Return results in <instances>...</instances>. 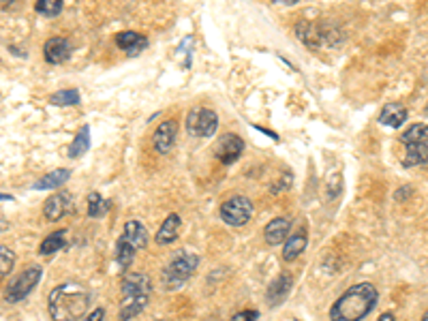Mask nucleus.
<instances>
[{
	"label": "nucleus",
	"instance_id": "obj_27",
	"mask_svg": "<svg viewBox=\"0 0 428 321\" xmlns=\"http://www.w3.org/2000/svg\"><path fill=\"white\" fill-rule=\"evenodd\" d=\"M13 265H15V253L9 250L6 246H0V278L9 276Z\"/></svg>",
	"mask_w": 428,
	"mask_h": 321
},
{
	"label": "nucleus",
	"instance_id": "obj_20",
	"mask_svg": "<svg viewBox=\"0 0 428 321\" xmlns=\"http://www.w3.org/2000/svg\"><path fill=\"white\" fill-rule=\"evenodd\" d=\"M68 175H71V171H68V169H56V171H51V173L43 175L41 180H36V182H34V188H36V190L58 188L60 184H64V182L68 180Z\"/></svg>",
	"mask_w": 428,
	"mask_h": 321
},
{
	"label": "nucleus",
	"instance_id": "obj_14",
	"mask_svg": "<svg viewBox=\"0 0 428 321\" xmlns=\"http://www.w3.org/2000/svg\"><path fill=\"white\" fill-rule=\"evenodd\" d=\"M116 45L122 51H126L128 56H137L139 51L146 49L148 41L139 32H120V34H116Z\"/></svg>",
	"mask_w": 428,
	"mask_h": 321
},
{
	"label": "nucleus",
	"instance_id": "obj_24",
	"mask_svg": "<svg viewBox=\"0 0 428 321\" xmlns=\"http://www.w3.org/2000/svg\"><path fill=\"white\" fill-rule=\"evenodd\" d=\"M49 103L56 107H68V105H77L79 103V92L68 88V90H60L56 94L49 96Z\"/></svg>",
	"mask_w": 428,
	"mask_h": 321
},
{
	"label": "nucleus",
	"instance_id": "obj_19",
	"mask_svg": "<svg viewBox=\"0 0 428 321\" xmlns=\"http://www.w3.org/2000/svg\"><path fill=\"white\" fill-rule=\"evenodd\" d=\"M178 229H180V216L178 214H169L163 220L160 229L156 231V242L158 244H171L178 238Z\"/></svg>",
	"mask_w": 428,
	"mask_h": 321
},
{
	"label": "nucleus",
	"instance_id": "obj_23",
	"mask_svg": "<svg viewBox=\"0 0 428 321\" xmlns=\"http://www.w3.org/2000/svg\"><path fill=\"white\" fill-rule=\"evenodd\" d=\"M64 244H66V231H64V229H62V231H54V233H49V235L41 242L39 253H41V255H54V253L60 250Z\"/></svg>",
	"mask_w": 428,
	"mask_h": 321
},
{
	"label": "nucleus",
	"instance_id": "obj_16",
	"mask_svg": "<svg viewBox=\"0 0 428 321\" xmlns=\"http://www.w3.org/2000/svg\"><path fill=\"white\" fill-rule=\"evenodd\" d=\"M135 250H139V248H146V244H148V231H146V227L139 223V220H126V225H124V235H122Z\"/></svg>",
	"mask_w": 428,
	"mask_h": 321
},
{
	"label": "nucleus",
	"instance_id": "obj_10",
	"mask_svg": "<svg viewBox=\"0 0 428 321\" xmlns=\"http://www.w3.org/2000/svg\"><path fill=\"white\" fill-rule=\"evenodd\" d=\"M73 208V199L68 193L60 190L56 195H51L45 203H43V214L47 220H60L62 216H66Z\"/></svg>",
	"mask_w": 428,
	"mask_h": 321
},
{
	"label": "nucleus",
	"instance_id": "obj_29",
	"mask_svg": "<svg viewBox=\"0 0 428 321\" xmlns=\"http://www.w3.org/2000/svg\"><path fill=\"white\" fill-rule=\"evenodd\" d=\"M257 310H240V312H235L229 321H257Z\"/></svg>",
	"mask_w": 428,
	"mask_h": 321
},
{
	"label": "nucleus",
	"instance_id": "obj_30",
	"mask_svg": "<svg viewBox=\"0 0 428 321\" xmlns=\"http://www.w3.org/2000/svg\"><path fill=\"white\" fill-rule=\"evenodd\" d=\"M103 317H105V310L103 308H94L83 321H103Z\"/></svg>",
	"mask_w": 428,
	"mask_h": 321
},
{
	"label": "nucleus",
	"instance_id": "obj_22",
	"mask_svg": "<svg viewBox=\"0 0 428 321\" xmlns=\"http://www.w3.org/2000/svg\"><path fill=\"white\" fill-rule=\"evenodd\" d=\"M88 148H90V128L81 126L79 133L75 135L73 143L68 146V156L71 158H79V156H83L88 152Z\"/></svg>",
	"mask_w": 428,
	"mask_h": 321
},
{
	"label": "nucleus",
	"instance_id": "obj_1",
	"mask_svg": "<svg viewBox=\"0 0 428 321\" xmlns=\"http://www.w3.org/2000/svg\"><path fill=\"white\" fill-rule=\"evenodd\" d=\"M379 300L377 287L370 282H357L349 287L330 308L332 321H364Z\"/></svg>",
	"mask_w": 428,
	"mask_h": 321
},
{
	"label": "nucleus",
	"instance_id": "obj_25",
	"mask_svg": "<svg viewBox=\"0 0 428 321\" xmlns=\"http://www.w3.org/2000/svg\"><path fill=\"white\" fill-rule=\"evenodd\" d=\"M109 210V201H105L98 193H90L88 195V216L98 218Z\"/></svg>",
	"mask_w": 428,
	"mask_h": 321
},
{
	"label": "nucleus",
	"instance_id": "obj_5",
	"mask_svg": "<svg viewBox=\"0 0 428 321\" xmlns=\"http://www.w3.org/2000/svg\"><path fill=\"white\" fill-rule=\"evenodd\" d=\"M41 274H43L41 268H39V265H32V268H26L24 272H19L17 276H13V280H11V282L6 285V289H4V300L11 302V304L24 300V297L39 285Z\"/></svg>",
	"mask_w": 428,
	"mask_h": 321
},
{
	"label": "nucleus",
	"instance_id": "obj_13",
	"mask_svg": "<svg viewBox=\"0 0 428 321\" xmlns=\"http://www.w3.org/2000/svg\"><path fill=\"white\" fill-rule=\"evenodd\" d=\"M289 229H291V223H289V218H282V216H278V218H272V220L268 223L265 231H263V235H265V242H268V244H272V246L287 242Z\"/></svg>",
	"mask_w": 428,
	"mask_h": 321
},
{
	"label": "nucleus",
	"instance_id": "obj_31",
	"mask_svg": "<svg viewBox=\"0 0 428 321\" xmlns=\"http://www.w3.org/2000/svg\"><path fill=\"white\" fill-rule=\"evenodd\" d=\"M377 321H394V315L392 312H383Z\"/></svg>",
	"mask_w": 428,
	"mask_h": 321
},
{
	"label": "nucleus",
	"instance_id": "obj_9",
	"mask_svg": "<svg viewBox=\"0 0 428 321\" xmlns=\"http://www.w3.org/2000/svg\"><path fill=\"white\" fill-rule=\"evenodd\" d=\"M175 133H178V124L175 120H165L156 126L154 135H152V143H154V150L158 154H167L173 143H175Z\"/></svg>",
	"mask_w": 428,
	"mask_h": 321
},
{
	"label": "nucleus",
	"instance_id": "obj_28",
	"mask_svg": "<svg viewBox=\"0 0 428 321\" xmlns=\"http://www.w3.org/2000/svg\"><path fill=\"white\" fill-rule=\"evenodd\" d=\"M34 9H36L39 13L47 15V17H54V15H58V13L62 11V2H60V0H39V2L34 4Z\"/></svg>",
	"mask_w": 428,
	"mask_h": 321
},
{
	"label": "nucleus",
	"instance_id": "obj_32",
	"mask_svg": "<svg viewBox=\"0 0 428 321\" xmlns=\"http://www.w3.org/2000/svg\"><path fill=\"white\" fill-rule=\"evenodd\" d=\"M422 321H428V312H426V315L422 317Z\"/></svg>",
	"mask_w": 428,
	"mask_h": 321
},
{
	"label": "nucleus",
	"instance_id": "obj_26",
	"mask_svg": "<svg viewBox=\"0 0 428 321\" xmlns=\"http://www.w3.org/2000/svg\"><path fill=\"white\" fill-rule=\"evenodd\" d=\"M133 255H135V248L124 238H120L118 244H116V259H118V263L122 268H128L131 261H133Z\"/></svg>",
	"mask_w": 428,
	"mask_h": 321
},
{
	"label": "nucleus",
	"instance_id": "obj_21",
	"mask_svg": "<svg viewBox=\"0 0 428 321\" xmlns=\"http://www.w3.org/2000/svg\"><path fill=\"white\" fill-rule=\"evenodd\" d=\"M304 248H306V233H304V231L293 233V235L285 242V246H282V259L293 261Z\"/></svg>",
	"mask_w": 428,
	"mask_h": 321
},
{
	"label": "nucleus",
	"instance_id": "obj_4",
	"mask_svg": "<svg viewBox=\"0 0 428 321\" xmlns=\"http://www.w3.org/2000/svg\"><path fill=\"white\" fill-rule=\"evenodd\" d=\"M199 265V257L193 255V253H178L165 268L163 272V282L167 289H175L180 287L184 280L190 278V274L197 270Z\"/></svg>",
	"mask_w": 428,
	"mask_h": 321
},
{
	"label": "nucleus",
	"instance_id": "obj_3",
	"mask_svg": "<svg viewBox=\"0 0 428 321\" xmlns=\"http://www.w3.org/2000/svg\"><path fill=\"white\" fill-rule=\"evenodd\" d=\"M400 141L404 143L407 152L402 156L404 167L426 165L428 163V124H413L409 126Z\"/></svg>",
	"mask_w": 428,
	"mask_h": 321
},
{
	"label": "nucleus",
	"instance_id": "obj_17",
	"mask_svg": "<svg viewBox=\"0 0 428 321\" xmlns=\"http://www.w3.org/2000/svg\"><path fill=\"white\" fill-rule=\"evenodd\" d=\"M148 304V295H122L120 302V321H128L137 317Z\"/></svg>",
	"mask_w": 428,
	"mask_h": 321
},
{
	"label": "nucleus",
	"instance_id": "obj_6",
	"mask_svg": "<svg viewBox=\"0 0 428 321\" xmlns=\"http://www.w3.org/2000/svg\"><path fill=\"white\" fill-rule=\"evenodd\" d=\"M216 126H218V116L208 107H195L186 118V131L190 137H212Z\"/></svg>",
	"mask_w": 428,
	"mask_h": 321
},
{
	"label": "nucleus",
	"instance_id": "obj_33",
	"mask_svg": "<svg viewBox=\"0 0 428 321\" xmlns=\"http://www.w3.org/2000/svg\"><path fill=\"white\" fill-rule=\"evenodd\" d=\"M0 199H11V197H6V195H0Z\"/></svg>",
	"mask_w": 428,
	"mask_h": 321
},
{
	"label": "nucleus",
	"instance_id": "obj_11",
	"mask_svg": "<svg viewBox=\"0 0 428 321\" xmlns=\"http://www.w3.org/2000/svg\"><path fill=\"white\" fill-rule=\"evenodd\" d=\"M43 56L49 64H62L71 56V43L64 36H51L43 47Z\"/></svg>",
	"mask_w": 428,
	"mask_h": 321
},
{
	"label": "nucleus",
	"instance_id": "obj_18",
	"mask_svg": "<svg viewBox=\"0 0 428 321\" xmlns=\"http://www.w3.org/2000/svg\"><path fill=\"white\" fill-rule=\"evenodd\" d=\"M289 289H291V276H289V274H280V276L268 287V302H270L272 306L280 304V302L287 297Z\"/></svg>",
	"mask_w": 428,
	"mask_h": 321
},
{
	"label": "nucleus",
	"instance_id": "obj_12",
	"mask_svg": "<svg viewBox=\"0 0 428 321\" xmlns=\"http://www.w3.org/2000/svg\"><path fill=\"white\" fill-rule=\"evenodd\" d=\"M120 289H122V295H150L152 282H150L148 276L133 272V274H126V276L122 278Z\"/></svg>",
	"mask_w": 428,
	"mask_h": 321
},
{
	"label": "nucleus",
	"instance_id": "obj_8",
	"mask_svg": "<svg viewBox=\"0 0 428 321\" xmlns=\"http://www.w3.org/2000/svg\"><path fill=\"white\" fill-rule=\"evenodd\" d=\"M242 150H244V141H242L238 135L227 133V135H223V137L216 141V146H214V156H216L220 163L229 165V163H233V160L242 154Z\"/></svg>",
	"mask_w": 428,
	"mask_h": 321
},
{
	"label": "nucleus",
	"instance_id": "obj_7",
	"mask_svg": "<svg viewBox=\"0 0 428 321\" xmlns=\"http://www.w3.org/2000/svg\"><path fill=\"white\" fill-rule=\"evenodd\" d=\"M250 216H253V203L242 195H235L220 205V218L231 227H242L244 223H248Z\"/></svg>",
	"mask_w": 428,
	"mask_h": 321
},
{
	"label": "nucleus",
	"instance_id": "obj_2",
	"mask_svg": "<svg viewBox=\"0 0 428 321\" xmlns=\"http://www.w3.org/2000/svg\"><path fill=\"white\" fill-rule=\"evenodd\" d=\"M90 306V293L79 282H62L51 289L47 308L54 321H77Z\"/></svg>",
	"mask_w": 428,
	"mask_h": 321
},
{
	"label": "nucleus",
	"instance_id": "obj_15",
	"mask_svg": "<svg viewBox=\"0 0 428 321\" xmlns=\"http://www.w3.org/2000/svg\"><path fill=\"white\" fill-rule=\"evenodd\" d=\"M404 120H407V107L400 103H387L379 113V122L385 126H392V128L402 126Z\"/></svg>",
	"mask_w": 428,
	"mask_h": 321
}]
</instances>
